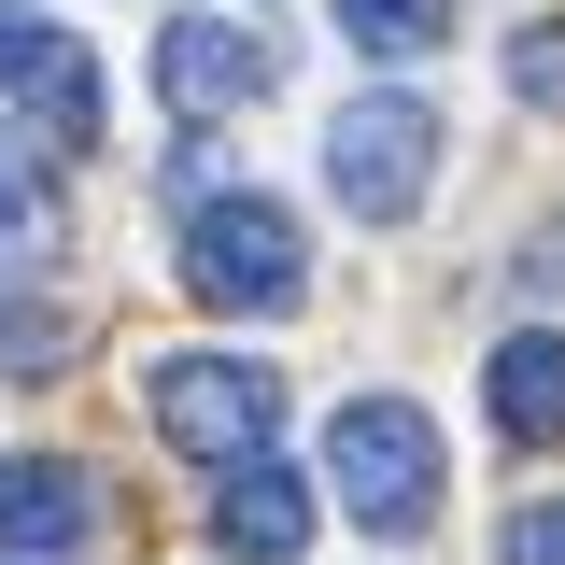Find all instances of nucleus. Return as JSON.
Here are the masks:
<instances>
[{"mask_svg": "<svg viewBox=\"0 0 565 565\" xmlns=\"http://www.w3.org/2000/svg\"><path fill=\"white\" fill-rule=\"evenodd\" d=\"M0 99H29L57 141H85V128H99V57L71 43L43 0H0Z\"/></svg>", "mask_w": 565, "mask_h": 565, "instance_id": "5", "label": "nucleus"}, {"mask_svg": "<svg viewBox=\"0 0 565 565\" xmlns=\"http://www.w3.org/2000/svg\"><path fill=\"white\" fill-rule=\"evenodd\" d=\"M85 537H99V481H85L71 452H0V552L71 565Z\"/></svg>", "mask_w": 565, "mask_h": 565, "instance_id": "6", "label": "nucleus"}, {"mask_svg": "<svg viewBox=\"0 0 565 565\" xmlns=\"http://www.w3.org/2000/svg\"><path fill=\"white\" fill-rule=\"evenodd\" d=\"M184 282H199L212 311H297V282H311V255H297V226H282V199H255V184H226V199L184 212Z\"/></svg>", "mask_w": 565, "mask_h": 565, "instance_id": "4", "label": "nucleus"}, {"mask_svg": "<svg viewBox=\"0 0 565 565\" xmlns=\"http://www.w3.org/2000/svg\"><path fill=\"white\" fill-rule=\"evenodd\" d=\"M509 85H523V99H565V29H523V43H509Z\"/></svg>", "mask_w": 565, "mask_h": 565, "instance_id": "13", "label": "nucleus"}, {"mask_svg": "<svg viewBox=\"0 0 565 565\" xmlns=\"http://www.w3.org/2000/svg\"><path fill=\"white\" fill-rule=\"evenodd\" d=\"M326 481H340V509L367 537H411L424 509H438V424H424L411 396H353V411L326 424Z\"/></svg>", "mask_w": 565, "mask_h": 565, "instance_id": "2", "label": "nucleus"}, {"mask_svg": "<svg viewBox=\"0 0 565 565\" xmlns=\"http://www.w3.org/2000/svg\"><path fill=\"white\" fill-rule=\"evenodd\" d=\"M452 29V0H340V43H367V57H424Z\"/></svg>", "mask_w": 565, "mask_h": 565, "instance_id": "10", "label": "nucleus"}, {"mask_svg": "<svg viewBox=\"0 0 565 565\" xmlns=\"http://www.w3.org/2000/svg\"><path fill=\"white\" fill-rule=\"evenodd\" d=\"M156 85H170L184 114H241V99H269V43L226 29V14H170V29H156Z\"/></svg>", "mask_w": 565, "mask_h": 565, "instance_id": "7", "label": "nucleus"}, {"mask_svg": "<svg viewBox=\"0 0 565 565\" xmlns=\"http://www.w3.org/2000/svg\"><path fill=\"white\" fill-rule=\"evenodd\" d=\"M43 241V170L14 156V128H0V255H29Z\"/></svg>", "mask_w": 565, "mask_h": 565, "instance_id": "11", "label": "nucleus"}, {"mask_svg": "<svg viewBox=\"0 0 565 565\" xmlns=\"http://www.w3.org/2000/svg\"><path fill=\"white\" fill-rule=\"evenodd\" d=\"M481 411H494V438H565V340H552V326L494 340V367H481Z\"/></svg>", "mask_w": 565, "mask_h": 565, "instance_id": "9", "label": "nucleus"}, {"mask_svg": "<svg viewBox=\"0 0 565 565\" xmlns=\"http://www.w3.org/2000/svg\"><path fill=\"white\" fill-rule=\"evenodd\" d=\"M141 411H156L170 452L255 467V452H269V424H282V382L255 367V353H156V367H141Z\"/></svg>", "mask_w": 565, "mask_h": 565, "instance_id": "3", "label": "nucleus"}, {"mask_svg": "<svg viewBox=\"0 0 565 565\" xmlns=\"http://www.w3.org/2000/svg\"><path fill=\"white\" fill-rule=\"evenodd\" d=\"M494 565H565V494H537V509H509V537H494Z\"/></svg>", "mask_w": 565, "mask_h": 565, "instance_id": "12", "label": "nucleus"}, {"mask_svg": "<svg viewBox=\"0 0 565 565\" xmlns=\"http://www.w3.org/2000/svg\"><path fill=\"white\" fill-rule=\"evenodd\" d=\"M212 552H226V565H297V552H311V481H282L269 452L226 467V494H212Z\"/></svg>", "mask_w": 565, "mask_h": 565, "instance_id": "8", "label": "nucleus"}, {"mask_svg": "<svg viewBox=\"0 0 565 565\" xmlns=\"http://www.w3.org/2000/svg\"><path fill=\"white\" fill-rule=\"evenodd\" d=\"M326 184H340L367 226L424 212V184H438V99H424V85H353L340 114H326Z\"/></svg>", "mask_w": 565, "mask_h": 565, "instance_id": "1", "label": "nucleus"}]
</instances>
